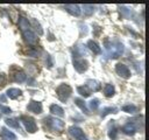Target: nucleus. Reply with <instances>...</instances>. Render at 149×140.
I'll return each mask as SVG.
<instances>
[{"label":"nucleus","instance_id":"obj_16","mask_svg":"<svg viewBox=\"0 0 149 140\" xmlns=\"http://www.w3.org/2000/svg\"><path fill=\"white\" fill-rule=\"evenodd\" d=\"M26 78H27V75H26L22 70H16V71L14 72V75H13V79H14L15 82H17V83L24 82Z\"/></svg>","mask_w":149,"mask_h":140},{"label":"nucleus","instance_id":"obj_20","mask_svg":"<svg viewBox=\"0 0 149 140\" xmlns=\"http://www.w3.org/2000/svg\"><path fill=\"white\" fill-rule=\"evenodd\" d=\"M74 104L84 112V113H88V110H87V106H86V104H85V102L83 100V99H80V98H76L74 99Z\"/></svg>","mask_w":149,"mask_h":140},{"label":"nucleus","instance_id":"obj_12","mask_svg":"<svg viewBox=\"0 0 149 140\" xmlns=\"http://www.w3.org/2000/svg\"><path fill=\"white\" fill-rule=\"evenodd\" d=\"M122 132L127 135H134L136 132V126L133 123H127L123 127H122Z\"/></svg>","mask_w":149,"mask_h":140},{"label":"nucleus","instance_id":"obj_13","mask_svg":"<svg viewBox=\"0 0 149 140\" xmlns=\"http://www.w3.org/2000/svg\"><path fill=\"white\" fill-rule=\"evenodd\" d=\"M65 9L73 16H79L80 15V8L78 5H65Z\"/></svg>","mask_w":149,"mask_h":140},{"label":"nucleus","instance_id":"obj_7","mask_svg":"<svg viewBox=\"0 0 149 140\" xmlns=\"http://www.w3.org/2000/svg\"><path fill=\"white\" fill-rule=\"evenodd\" d=\"M73 66L78 72H84L88 68V63L84 58H74L73 60Z\"/></svg>","mask_w":149,"mask_h":140},{"label":"nucleus","instance_id":"obj_4","mask_svg":"<svg viewBox=\"0 0 149 140\" xmlns=\"http://www.w3.org/2000/svg\"><path fill=\"white\" fill-rule=\"evenodd\" d=\"M21 121L29 133H35L37 131V125L33 118L27 117V116H21Z\"/></svg>","mask_w":149,"mask_h":140},{"label":"nucleus","instance_id":"obj_2","mask_svg":"<svg viewBox=\"0 0 149 140\" xmlns=\"http://www.w3.org/2000/svg\"><path fill=\"white\" fill-rule=\"evenodd\" d=\"M56 93H57L58 98H59L62 102H65V100H68V98L71 96L72 89H71V86L68 85V84H61L59 86H57Z\"/></svg>","mask_w":149,"mask_h":140},{"label":"nucleus","instance_id":"obj_1","mask_svg":"<svg viewBox=\"0 0 149 140\" xmlns=\"http://www.w3.org/2000/svg\"><path fill=\"white\" fill-rule=\"evenodd\" d=\"M107 55L111 58H118L123 52V44L119 41H106L105 42Z\"/></svg>","mask_w":149,"mask_h":140},{"label":"nucleus","instance_id":"obj_22","mask_svg":"<svg viewBox=\"0 0 149 140\" xmlns=\"http://www.w3.org/2000/svg\"><path fill=\"white\" fill-rule=\"evenodd\" d=\"M114 92H115L114 91V86L112 84H106L104 86V93H105L106 97H112L114 94Z\"/></svg>","mask_w":149,"mask_h":140},{"label":"nucleus","instance_id":"obj_18","mask_svg":"<svg viewBox=\"0 0 149 140\" xmlns=\"http://www.w3.org/2000/svg\"><path fill=\"white\" fill-rule=\"evenodd\" d=\"M6 94H7V97L10 98V99H16V98L21 94V90H20V89H16V88H10V89L7 90Z\"/></svg>","mask_w":149,"mask_h":140},{"label":"nucleus","instance_id":"obj_14","mask_svg":"<svg viewBox=\"0 0 149 140\" xmlns=\"http://www.w3.org/2000/svg\"><path fill=\"white\" fill-rule=\"evenodd\" d=\"M87 48L93 52V54H100L101 52V48L98 46V43L95 42V41H93V40H90L88 42H87Z\"/></svg>","mask_w":149,"mask_h":140},{"label":"nucleus","instance_id":"obj_21","mask_svg":"<svg viewBox=\"0 0 149 140\" xmlns=\"http://www.w3.org/2000/svg\"><path fill=\"white\" fill-rule=\"evenodd\" d=\"M6 125L9 126V127H12V128H16V130L20 131V124H19V121H17L16 119H14V118H7V119H6Z\"/></svg>","mask_w":149,"mask_h":140},{"label":"nucleus","instance_id":"obj_19","mask_svg":"<svg viewBox=\"0 0 149 140\" xmlns=\"http://www.w3.org/2000/svg\"><path fill=\"white\" fill-rule=\"evenodd\" d=\"M50 112L52 114H55V116H58V117H63L64 116V110L57 104H52L50 106Z\"/></svg>","mask_w":149,"mask_h":140},{"label":"nucleus","instance_id":"obj_8","mask_svg":"<svg viewBox=\"0 0 149 140\" xmlns=\"http://www.w3.org/2000/svg\"><path fill=\"white\" fill-rule=\"evenodd\" d=\"M27 110L33 112V113L40 114L42 112V104L40 102H36V100H30L29 104L27 105Z\"/></svg>","mask_w":149,"mask_h":140},{"label":"nucleus","instance_id":"obj_11","mask_svg":"<svg viewBox=\"0 0 149 140\" xmlns=\"http://www.w3.org/2000/svg\"><path fill=\"white\" fill-rule=\"evenodd\" d=\"M108 136H109L111 140H116L118 139V127L115 126L114 120H112L109 123V126H108Z\"/></svg>","mask_w":149,"mask_h":140},{"label":"nucleus","instance_id":"obj_25","mask_svg":"<svg viewBox=\"0 0 149 140\" xmlns=\"http://www.w3.org/2000/svg\"><path fill=\"white\" fill-rule=\"evenodd\" d=\"M118 112V108L116 107H105V108H102V111H101V117L102 118H105L107 114H109V113H116Z\"/></svg>","mask_w":149,"mask_h":140},{"label":"nucleus","instance_id":"obj_23","mask_svg":"<svg viewBox=\"0 0 149 140\" xmlns=\"http://www.w3.org/2000/svg\"><path fill=\"white\" fill-rule=\"evenodd\" d=\"M77 92L79 93V94H81L84 98L85 97H88L90 94H91V91L85 86V85H81V86H78L77 88Z\"/></svg>","mask_w":149,"mask_h":140},{"label":"nucleus","instance_id":"obj_24","mask_svg":"<svg viewBox=\"0 0 149 140\" xmlns=\"http://www.w3.org/2000/svg\"><path fill=\"white\" fill-rule=\"evenodd\" d=\"M137 110H139L137 106H135L133 104H127V105H125L122 107V111L127 112V113H135V112H137Z\"/></svg>","mask_w":149,"mask_h":140},{"label":"nucleus","instance_id":"obj_15","mask_svg":"<svg viewBox=\"0 0 149 140\" xmlns=\"http://www.w3.org/2000/svg\"><path fill=\"white\" fill-rule=\"evenodd\" d=\"M19 27L22 32H26V30H29L30 29V23L28 21V19H26L24 16H21L19 19Z\"/></svg>","mask_w":149,"mask_h":140},{"label":"nucleus","instance_id":"obj_32","mask_svg":"<svg viewBox=\"0 0 149 140\" xmlns=\"http://www.w3.org/2000/svg\"><path fill=\"white\" fill-rule=\"evenodd\" d=\"M0 100H1L2 103H5V102H6V97H5L3 94H1V96H0Z\"/></svg>","mask_w":149,"mask_h":140},{"label":"nucleus","instance_id":"obj_26","mask_svg":"<svg viewBox=\"0 0 149 140\" xmlns=\"http://www.w3.org/2000/svg\"><path fill=\"white\" fill-rule=\"evenodd\" d=\"M83 10H84V14L85 15H91L94 10V7L92 5H84L83 6Z\"/></svg>","mask_w":149,"mask_h":140},{"label":"nucleus","instance_id":"obj_17","mask_svg":"<svg viewBox=\"0 0 149 140\" xmlns=\"http://www.w3.org/2000/svg\"><path fill=\"white\" fill-rule=\"evenodd\" d=\"M0 135H1L2 138H5L6 140H16V135H15L12 131L6 130V128H1Z\"/></svg>","mask_w":149,"mask_h":140},{"label":"nucleus","instance_id":"obj_9","mask_svg":"<svg viewBox=\"0 0 149 140\" xmlns=\"http://www.w3.org/2000/svg\"><path fill=\"white\" fill-rule=\"evenodd\" d=\"M22 36H23L24 41L27 43H29V44H35L37 42V36L30 29L29 30H26V32H22Z\"/></svg>","mask_w":149,"mask_h":140},{"label":"nucleus","instance_id":"obj_30","mask_svg":"<svg viewBox=\"0 0 149 140\" xmlns=\"http://www.w3.org/2000/svg\"><path fill=\"white\" fill-rule=\"evenodd\" d=\"M5 85V76L2 74H0V86Z\"/></svg>","mask_w":149,"mask_h":140},{"label":"nucleus","instance_id":"obj_31","mask_svg":"<svg viewBox=\"0 0 149 140\" xmlns=\"http://www.w3.org/2000/svg\"><path fill=\"white\" fill-rule=\"evenodd\" d=\"M121 12H122V13H123V15H125V16H127V14H128V13H129V10H128V9H127V8H126V7H123V6H122V7H121Z\"/></svg>","mask_w":149,"mask_h":140},{"label":"nucleus","instance_id":"obj_28","mask_svg":"<svg viewBox=\"0 0 149 140\" xmlns=\"http://www.w3.org/2000/svg\"><path fill=\"white\" fill-rule=\"evenodd\" d=\"M0 110H1L2 113H5V114H9V113L12 112V110H10L8 106H3V105H0Z\"/></svg>","mask_w":149,"mask_h":140},{"label":"nucleus","instance_id":"obj_27","mask_svg":"<svg viewBox=\"0 0 149 140\" xmlns=\"http://www.w3.org/2000/svg\"><path fill=\"white\" fill-rule=\"evenodd\" d=\"M98 106H99V100L98 99H92L91 102H90V107L92 108V110H97L98 108Z\"/></svg>","mask_w":149,"mask_h":140},{"label":"nucleus","instance_id":"obj_3","mask_svg":"<svg viewBox=\"0 0 149 140\" xmlns=\"http://www.w3.org/2000/svg\"><path fill=\"white\" fill-rule=\"evenodd\" d=\"M44 124L48 125L52 131H62L64 128V121L56 118H51V117L44 118Z\"/></svg>","mask_w":149,"mask_h":140},{"label":"nucleus","instance_id":"obj_6","mask_svg":"<svg viewBox=\"0 0 149 140\" xmlns=\"http://www.w3.org/2000/svg\"><path fill=\"white\" fill-rule=\"evenodd\" d=\"M115 71H116V74H118L119 76H121V77H123V78H129V77H130V70H129V68H128L126 64H123V63H118V64L115 65Z\"/></svg>","mask_w":149,"mask_h":140},{"label":"nucleus","instance_id":"obj_10","mask_svg":"<svg viewBox=\"0 0 149 140\" xmlns=\"http://www.w3.org/2000/svg\"><path fill=\"white\" fill-rule=\"evenodd\" d=\"M91 92L93 91V92H95V91H99L100 89H101V84L98 82V80H95V79H88L87 82H86V85H85Z\"/></svg>","mask_w":149,"mask_h":140},{"label":"nucleus","instance_id":"obj_29","mask_svg":"<svg viewBox=\"0 0 149 140\" xmlns=\"http://www.w3.org/2000/svg\"><path fill=\"white\" fill-rule=\"evenodd\" d=\"M33 24H34V26L36 27V30H38V34L41 35V34L43 33V30H42V28H41V26L38 24V22H36V20H34V21H33Z\"/></svg>","mask_w":149,"mask_h":140},{"label":"nucleus","instance_id":"obj_5","mask_svg":"<svg viewBox=\"0 0 149 140\" xmlns=\"http://www.w3.org/2000/svg\"><path fill=\"white\" fill-rule=\"evenodd\" d=\"M69 133L70 135L74 139V140H88L86 138V135L84 134V131L80 128V127H77V126H71L69 128Z\"/></svg>","mask_w":149,"mask_h":140}]
</instances>
